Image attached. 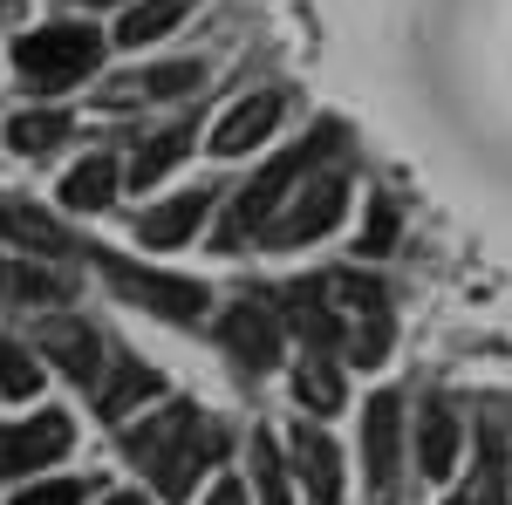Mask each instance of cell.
<instances>
[{
	"label": "cell",
	"instance_id": "1",
	"mask_svg": "<svg viewBox=\"0 0 512 505\" xmlns=\"http://www.w3.org/2000/svg\"><path fill=\"white\" fill-rule=\"evenodd\" d=\"M328 151H342V123H335V117H321L315 130L301 137V144H287L280 157H267V164H260V178H253V185L233 198V212H226V226H219V253H239L253 233H267L274 205L294 192V185H301V178H308V171H315Z\"/></svg>",
	"mask_w": 512,
	"mask_h": 505
},
{
	"label": "cell",
	"instance_id": "2",
	"mask_svg": "<svg viewBox=\"0 0 512 505\" xmlns=\"http://www.w3.org/2000/svg\"><path fill=\"white\" fill-rule=\"evenodd\" d=\"M96 62H103V35L76 28V21H55V28H35V35L14 41V69L35 96H55V89L82 82Z\"/></svg>",
	"mask_w": 512,
	"mask_h": 505
},
{
	"label": "cell",
	"instance_id": "3",
	"mask_svg": "<svg viewBox=\"0 0 512 505\" xmlns=\"http://www.w3.org/2000/svg\"><path fill=\"white\" fill-rule=\"evenodd\" d=\"M96 267H103V280L117 287L123 301H137V308L164 314V321H198L205 314V287L198 280H185V273H158V267H137V260H123V253H89Z\"/></svg>",
	"mask_w": 512,
	"mask_h": 505
},
{
	"label": "cell",
	"instance_id": "4",
	"mask_svg": "<svg viewBox=\"0 0 512 505\" xmlns=\"http://www.w3.org/2000/svg\"><path fill=\"white\" fill-rule=\"evenodd\" d=\"M342 205H349V178H342V171H328V178H315V185L294 198L280 219H267V246H280V253H287V246L321 239L335 219H342Z\"/></svg>",
	"mask_w": 512,
	"mask_h": 505
},
{
	"label": "cell",
	"instance_id": "5",
	"mask_svg": "<svg viewBox=\"0 0 512 505\" xmlns=\"http://www.w3.org/2000/svg\"><path fill=\"white\" fill-rule=\"evenodd\" d=\"M219 342H226V355H233L239 369H274L280 362V321L267 301H239V308H226V321H219Z\"/></svg>",
	"mask_w": 512,
	"mask_h": 505
},
{
	"label": "cell",
	"instance_id": "6",
	"mask_svg": "<svg viewBox=\"0 0 512 505\" xmlns=\"http://www.w3.org/2000/svg\"><path fill=\"white\" fill-rule=\"evenodd\" d=\"M35 355H48L69 383H96L103 376V335L89 328V321H69V314H55V321H41V335H35Z\"/></svg>",
	"mask_w": 512,
	"mask_h": 505
},
{
	"label": "cell",
	"instance_id": "7",
	"mask_svg": "<svg viewBox=\"0 0 512 505\" xmlns=\"http://www.w3.org/2000/svg\"><path fill=\"white\" fill-rule=\"evenodd\" d=\"M396 458H403V403L383 389V396H369V410H362V471H369L376 492L396 485Z\"/></svg>",
	"mask_w": 512,
	"mask_h": 505
},
{
	"label": "cell",
	"instance_id": "8",
	"mask_svg": "<svg viewBox=\"0 0 512 505\" xmlns=\"http://www.w3.org/2000/svg\"><path fill=\"white\" fill-rule=\"evenodd\" d=\"M69 451V417L62 410H35L28 424L0 430V471H41Z\"/></svg>",
	"mask_w": 512,
	"mask_h": 505
},
{
	"label": "cell",
	"instance_id": "9",
	"mask_svg": "<svg viewBox=\"0 0 512 505\" xmlns=\"http://www.w3.org/2000/svg\"><path fill=\"white\" fill-rule=\"evenodd\" d=\"M0 239L21 246V253H35V260H69V253H76L69 226H62L55 212H41V205H21V198L0 205Z\"/></svg>",
	"mask_w": 512,
	"mask_h": 505
},
{
	"label": "cell",
	"instance_id": "10",
	"mask_svg": "<svg viewBox=\"0 0 512 505\" xmlns=\"http://www.w3.org/2000/svg\"><path fill=\"white\" fill-rule=\"evenodd\" d=\"M294 465L315 505H342V444L315 424H294Z\"/></svg>",
	"mask_w": 512,
	"mask_h": 505
},
{
	"label": "cell",
	"instance_id": "11",
	"mask_svg": "<svg viewBox=\"0 0 512 505\" xmlns=\"http://www.w3.org/2000/svg\"><path fill=\"white\" fill-rule=\"evenodd\" d=\"M198 424H205V417H198L192 403H171V410H158L151 424H137L130 437H123V458H130V465H144V471H158V465L171 458V451H178V444H185V437H192Z\"/></svg>",
	"mask_w": 512,
	"mask_h": 505
},
{
	"label": "cell",
	"instance_id": "12",
	"mask_svg": "<svg viewBox=\"0 0 512 505\" xmlns=\"http://www.w3.org/2000/svg\"><path fill=\"white\" fill-rule=\"evenodd\" d=\"M205 212H212V192H178V198H164V205H151L137 219V239L144 246H185L205 226Z\"/></svg>",
	"mask_w": 512,
	"mask_h": 505
},
{
	"label": "cell",
	"instance_id": "13",
	"mask_svg": "<svg viewBox=\"0 0 512 505\" xmlns=\"http://www.w3.org/2000/svg\"><path fill=\"white\" fill-rule=\"evenodd\" d=\"M287 321H294V335L308 342V355H328L342 342V314L321 301V280H301V287H287Z\"/></svg>",
	"mask_w": 512,
	"mask_h": 505
},
{
	"label": "cell",
	"instance_id": "14",
	"mask_svg": "<svg viewBox=\"0 0 512 505\" xmlns=\"http://www.w3.org/2000/svg\"><path fill=\"white\" fill-rule=\"evenodd\" d=\"M458 465V417H451V403H424V417H417V471L424 478H451Z\"/></svg>",
	"mask_w": 512,
	"mask_h": 505
},
{
	"label": "cell",
	"instance_id": "15",
	"mask_svg": "<svg viewBox=\"0 0 512 505\" xmlns=\"http://www.w3.org/2000/svg\"><path fill=\"white\" fill-rule=\"evenodd\" d=\"M0 301H14V308H55V301H69V280L48 273L41 260H0Z\"/></svg>",
	"mask_w": 512,
	"mask_h": 505
},
{
	"label": "cell",
	"instance_id": "16",
	"mask_svg": "<svg viewBox=\"0 0 512 505\" xmlns=\"http://www.w3.org/2000/svg\"><path fill=\"white\" fill-rule=\"evenodd\" d=\"M274 123H280V96H246V103H239V110H226V123L212 130V151H219V157L253 151Z\"/></svg>",
	"mask_w": 512,
	"mask_h": 505
},
{
	"label": "cell",
	"instance_id": "17",
	"mask_svg": "<svg viewBox=\"0 0 512 505\" xmlns=\"http://www.w3.org/2000/svg\"><path fill=\"white\" fill-rule=\"evenodd\" d=\"M158 389H164L158 369H144L137 355H123V362H117V376H110V389L96 396V410H103V417L117 424V417H130V410H137V403H151Z\"/></svg>",
	"mask_w": 512,
	"mask_h": 505
},
{
	"label": "cell",
	"instance_id": "18",
	"mask_svg": "<svg viewBox=\"0 0 512 505\" xmlns=\"http://www.w3.org/2000/svg\"><path fill=\"white\" fill-rule=\"evenodd\" d=\"M110 198H117V164L110 157H82L76 171L62 178V205L69 212H103Z\"/></svg>",
	"mask_w": 512,
	"mask_h": 505
},
{
	"label": "cell",
	"instance_id": "19",
	"mask_svg": "<svg viewBox=\"0 0 512 505\" xmlns=\"http://www.w3.org/2000/svg\"><path fill=\"white\" fill-rule=\"evenodd\" d=\"M185 151H192V123H171V130H158L144 151L130 157V185H137V192H151V185H158V178H164V171H171Z\"/></svg>",
	"mask_w": 512,
	"mask_h": 505
},
{
	"label": "cell",
	"instance_id": "20",
	"mask_svg": "<svg viewBox=\"0 0 512 505\" xmlns=\"http://www.w3.org/2000/svg\"><path fill=\"white\" fill-rule=\"evenodd\" d=\"M62 137H69V117L62 110H21V117H7V151H21V157L55 151Z\"/></svg>",
	"mask_w": 512,
	"mask_h": 505
},
{
	"label": "cell",
	"instance_id": "21",
	"mask_svg": "<svg viewBox=\"0 0 512 505\" xmlns=\"http://www.w3.org/2000/svg\"><path fill=\"white\" fill-rule=\"evenodd\" d=\"M178 14H185V0H130L117 21V41L123 48H137V41H158L178 28Z\"/></svg>",
	"mask_w": 512,
	"mask_h": 505
},
{
	"label": "cell",
	"instance_id": "22",
	"mask_svg": "<svg viewBox=\"0 0 512 505\" xmlns=\"http://www.w3.org/2000/svg\"><path fill=\"white\" fill-rule=\"evenodd\" d=\"M294 403H301V410H321V417L342 410V369H335L328 355H308V362L294 369Z\"/></svg>",
	"mask_w": 512,
	"mask_h": 505
},
{
	"label": "cell",
	"instance_id": "23",
	"mask_svg": "<svg viewBox=\"0 0 512 505\" xmlns=\"http://www.w3.org/2000/svg\"><path fill=\"white\" fill-rule=\"evenodd\" d=\"M35 389H41V355L28 342H14V335H0V396L28 403Z\"/></svg>",
	"mask_w": 512,
	"mask_h": 505
},
{
	"label": "cell",
	"instance_id": "24",
	"mask_svg": "<svg viewBox=\"0 0 512 505\" xmlns=\"http://www.w3.org/2000/svg\"><path fill=\"white\" fill-rule=\"evenodd\" d=\"M253 492H260V505H294L287 499V471H280V444L267 430L253 437Z\"/></svg>",
	"mask_w": 512,
	"mask_h": 505
},
{
	"label": "cell",
	"instance_id": "25",
	"mask_svg": "<svg viewBox=\"0 0 512 505\" xmlns=\"http://www.w3.org/2000/svg\"><path fill=\"white\" fill-rule=\"evenodd\" d=\"M390 246H396V205L390 198H369V226L355 239V253H362V260H383Z\"/></svg>",
	"mask_w": 512,
	"mask_h": 505
},
{
	"label": "cell",
	"instance_id": "26",
	"mask_svg": "<svg viewBox=\"0 0 512 505\" xmlns=\"http://www.w3.org/2000/svg\"><path fill=\"white\" fill-rule=\"evenodd\" d=\"M349 349H355V369H376V362L390 355V308H383V314H362V328L349 335Z\"/></svg>",
	"mask_w": 512,
	"mask_h": 505
},
{
	"label": "cell",
	"instance_id": "27",
	"mask_svg": "<svg viewBox=\"0 0 512 505\" xmlns=\"http://www.w3.org/2000/svg\"><path fill=\"white\" fill-rule=\"evenodd\" d=\"M198 82H205L198 62H158V69L144 76V89H151V96H185V89H198Z\"/></svg>",
	"mask_w": 512,
	"mask_h": 505
},
{
	"label": "cell",
	"instance_id": "28",
	"mask_svg": "<svg viewBox=\"0 0 512 505\" xmlns=\"http://www.w3.org/2000/svg\"><path fill=\"white\" fill-rule=\"evenodd\" d=\"M82 492H89L82 478H48V485H28L14 505H82Z\"/></svg>",
	"mask_w": 512,
	"mask_h": 505
},
{
	"label": "cell",
	"instance_id": "29",
	"mask_svg": "<svg viewBox=\"0 0 512 505\" xmlns=\"http://www.w3.org/2000/svg\"><path fill=\"white\" fill-rule=\"evenodd\" d=\"M205 505H246V485H239V478H219V485H212V499Z\"/></svg>",
	"mask_w": 512,
	"mask_h": 505
},
{
	"label": "cell",
	"instance_id": "30",
	"mask_svg": "<svg viewBox=\"0 0 512 505\" xmlns=\"http://www.w3.org/2000/svg\"><path fill=\"white\" fill-rule=\"evenodd\" d=\"M103 505H151V499H137V492H110Z\"/></svg>",
	"mask_w": 512,
	"mask_h": 505
},
{
	"label": "cell",
	"instance_id": "31",
	"mask_svg": "<svg viewBox=\"0 0 512 505\" xmlns=\"http://www.w3.org/2000/svg\"><path fill=\"white\" fill-rule=\"evenodd\" d=\"M82 7H117V0H82Z\"/></svg>",
	"mask_w": 512,
	"mask_h": 505
},
{
	"label": "cell",
	"instance_id": "32",
	"mask_svg": "<svg viewBox=\"0 0 512 505\" xmlns=\"http://www.w3.org/2000/svg\"><path fill=\"white\" fill-rule=\"evenodd\" d=\"M451 505H465V499H451Z\"/></svg>",
	"mask_w": 512,
	"mask_h": 505
}]
</instances>
